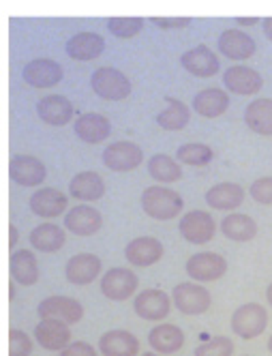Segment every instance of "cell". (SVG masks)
Masks as SVG:
<instances>
[{"label":"cell","mask_w":272,"mask_h":356,"mask_svg":"<svg viewBox=\"0 0 272 356\" xmlns=\"http://www.w3.org/2000/svg\"><path fill=\"white\" fill-rule=\"evenodd\" d=\"M142 209L151 219L169 221V219H176L182 213L185 200L174 189L163 187V185H153L144 189L142 193Z\"/></svg>","instance_id":"6da1fadb"},{"label":"cell","mask_w":272,"mask_h":356,"mask_svg":"<svg viewBox=\"0 0 272 356\" xmlns=\"http://www.w3.org/2000/svg\"><path fill=\"white\" fill-rule=\"evenodd\" d=\"M90 88L105 101H122L131 95V82L116 67H99L90 75Z\"/></svg>","instance_id":"7a4b0ae2"},{"label":"cell","mask_w":272,"mask_h":356,"mask_svg":"<svg viewBox=\"0 0 272 356\" xmlns=\"http://www.w3.org/2000/svg\"><path fill=\"white\" fill-rule=\"evenodd\" d=\"M268 328V312L260 302H246L232 314V330L240 339H255Z\"/></svg>","instance_id":"3957f363"},{"label":"cell","mask_w":272,"mask_h":356,"mask_svg":"<svg viewBox=\"0 0 272 356\" xmlns=\"http://www.w3.org/2000/svg\"><path fill=\"white\" fill-rule=\"evenodd\" d=\"M171 300L182 316H202L210 309V292L200 282H185L171 290Z\"/></svg>","instance_id":"277c9868"},{"label":"cell","mask_w":272,"mask_h":356,"mask_svg":"<svg viewBox=\"0 0 272 356\" xmlns=\"http://www.w3.org/2000/svg\"><path fill=\"white\" fill-rule=\"evenodd\" d=\"M178 232L191 245H206L216 234V221L208 211H189L178 223Z\"/></svg>","instance_id":"5b68a950"},{"label":"cell","mask_w":272,"mask_h":356,"mask_svg":"<svg viewBox=\"0 0 272 356\" xmlns=\"http://www.w3.org/2000/svg\"><path fill=\"white\" fill-rule=\"evenodd\" d=\"M187 275L193 279V282L200 284H208V282H216L226 273H228V260L221 256V253L214 251H202L195 253L187 260Z\"/></svg>","instance_id":"8992f818"},{"label":"cell","mask_w":272,"mask_h":356,"mask_svg":"<svg viewBox=\"0 0 272 356\" xmlns=\"http://www.w3.org/2000/svg\"><path fill=\"white\" fill-rule=\"evenodd\" d=\"M137 286H139V277L131 268L116 266L101 277V294L116 302L129 300L137 292Z\"/></svg>","instance_id":"52a82bcc"},{"label":"cell","mask_w":272,"mask_h":356,"mask_svg":"<svg viewBox=\"0 0 272 356\" xmlns=\"http://www.w3.org/2000/svg\"><path fill=\"white\" fill-rule=\"evenodd\" d=\"M103 165L112 172H131L144 161V150L135 142H114L103 150Z\"/></svg>","instance_id":"ba28073f"},{"label":"cell","mask_w":272,"mask_h":356,"mask_svg":"<svg viewBox=\"0 0 272 356\" xmlns=\"http://www.w3.org/2000/svg\"><path fill=\"white\" fill-rule=\"evenodd\" d=\"M171 300L167 292L157 290V288H148L139 294H135L133 298V312L148 322H161L167 318V314L171 312Z\"/></svg>","instance_id":"9c48e42d"},{"label":"cell","mask_w":272,"mask_h":356,"mask_svg":"<svg viewBox=\"0 0 272 356\" xmlns=\"http://www.w3.org/2000/svg\"><path fill=\"white\" fill-rule=\"evenodd\" d=\"M62 67L52 58H35L22 71V80L33 88H54L62 80Z\"/></svg>","instance_id":"30bf717a"},{"label":"cell","mask_w":272,"mask_h":356,"mask_svg":"<svg viewBox=\"0 0 272 356\" xmlns=\"http://www.w3.org/2000/svg\"><path fill=\"white\" fill-rule=\"evenodd\" d=\"M9 176L19 187H39L45 181L47 168L35 155H15L9 161Z\"/></svg>","instance_id":"8fae6325"},{"label":"cell","mask_w":272,"mask_h":356,"mask_svg":"<svg viewBox=\"0 0 272 356\" xmlns=\"http://www.w3.org/2000/svg\"><path fill=\"white\" fill-rule=\"evenodd\" d=\"M223 84L230 92L240 95V97H251L257 95L264 88V78L260 71L246 65H232L223 73Z\"/></svg>","instance_id":"7c38bea8"},{"label":"cell","mask_w":272,"mask_h":356,"mask_svg":"<svg viewBox=\"0 0 272 356\" xmlns=\"http://www.w3.org/2000/svg\"><path fill=\"white\" fill-rule=\"evenodd\" d=\"M39 318H58L67 324H78L84 318V307L78 298L71 296H47L39 302Z\"/></svg>","instance_id":"4fadbf2b"},{"label":"cell","mask_w":272,"mask_h":356,"mask_svg":"<svg viewBox=\"0 0 272 356\" xmlns=\"http://www.w3.org/2000/svg\"><path fill=\"white\" fill-rule=\"evenodd\" d=\"M35 339L47 352H60L71 343V328L58 318H43L35 328Z\"/></svg>","instance_id":"5bb4252c"},{"label":"cell","mask_w":272,"mask_h":356,"mask_svg":"<svg viewBox=\"0 0 272 356\" xmlns=\"http://www.w3.org/2000/svg\"><path fill=\"white\" fill-rule=\"evenodd\" d=\"M101 227H103L101 213L88 204L73 207L65 215V230H69L76 236H94Z\"/></svg>","instance_id":"9a60e30c"},{"label":"cell","mask_w":272,"mask_h":356,"mask_svg":"<svg viewBox=\"0 0 272 356\" xmlns=\"http://www.w3.org/2000/svg\"><path fill=\"white\" fill-rule=\"evenodd\" d=\"M101 268H103V262L99 260V256H94V253H78V256L67 260L65 277L73 286H88L101 275Z\"/></svg>","instance_id":"2e32d148"},{"label":"cell","mask_w":272,"mask_h":356,"mask_svg":"<svg viewBox=\"0 0 272 356\" xmlns=\"http://www.w3.org/2000/svg\"><path fill=\"white\" fill-rule=\"evenodd\" d=\"M180 65L185 71H189L195 78H212L221 71V63L219 56L212 52L208 45H195L189 52H185L180 56Z\"/></svg>","instance_id":"e0dca14e"},{"label":"cell","mask_w":272,"mask_h":356,"mask_svg":"<svg viewBox=\"0 0 272 356\" xmlns=\"http://www.w3.org/2000/svg\"><path fill=\"white\" fill-rule=\"evenodd\" d=\"M28 207H31L33 215H37L41 219H56V217L65 215V211L69 207V197L54 187H43L31 195Z\"/></svg>","instance_id":"ac0fdd59"},{"label":"cell","mask_w":272,"mask_h":356,"mask_svg":"<svg viewBox=\"0 0 272 356\" xmlns=\"http://www.w3.org/2000/svg\"><path fill=\"white\" fill-rule=\"evenodd\" d=\"M65 49H67L69 58L80 60V63H90V60H94V58H99L103 54L105 39L99 33L82 31V33H76L67 41Z\"/></svg>","instance_id":"d6986e66"},{"label":"cell","mask_w":272,"mask_h":356,"mask_svg":"<svg viewBox=\"0 0 272 356\" xmlns=\"http://www.w3.org/2000/svg\"><path fill=\"white\" fill-rule=\"evenodd\" d=\"M163 251L165 249L161 241L153 236H137L125 247V258L131 266L148 268V266H155L163 258Z\"/></svg>","instance_id":"ffe728a7"},{"label":"cell","mask_w":272,"mask_h":356,"mask_svg":"<svg viewBox=\"0 0 272 356\" xmlns=\"http://www.w3.org/2000/svg\"><path fill=\"white\" fill-rule=\"evenodd\" d=\"M39 118L49 127H65L73 120V104L65 95H45L37 104Z\"/></svg>","instance_id":"44dd1931"},{"label":"cell","mask_w":272,"mask_h":356,"mask_svg":"<svg viewBox=\"0 0 272 356\" xmlns=\"http://www.w3.org/2000/svg\"><path fill=\"white\" fill-rule=\"evenodd\" d=\"M255 41L238 29H228L219 35V54L230 60H249L255 54Z\"/></svg>","instance_id":"7402d4cb"},{"label":"cell","mask_w":272,"mask_h":356,"mask_svg":"<svg viewBox=\"0 0 272 356\" xmlns=\"http://www.w3.org/2000/svg\"><path fill=\"white\" fill-rule=\"evenodd\" d=\"M73 129H76V136L86 142V144H101L110 138L112 134V124L110 120L99 114V112H86L82 114L76 124H73Z\"/></svg>","instance_id":"603a6c76"},{"label":"cell","mask_w":272,"mask_h":356,"mask_svg":"<svg viewBox=\"0 0 272 356\" xmlns=\"http://www.w3.org/2000/svg\"><path fill=\"white\" fill-rule=\"evenodd\" d=\"M101 356H137L139 339L129 330H108L99 339Z\"/></svg>","instance_id":"cb8c5ba5"},{"label":"cell","mask_w":272,"mask_h":356,"mask_svg":"<svg viewBox=\"0 0 272 356\" xmlns=\"http://www.w3.org/2000/svg\"><path fill=\"white\" fill-rule=\"evenodd\" d=\"M148 346L159 354H174L185 346V330L176 324H157L148 333Z\"/></svg>","instance_id":"d4e9b609"},{"label":"cell","mask_w":272,"mask_h":356,"mask_svg":"<svg viewBox=\"0 0 272 356\" xmlns=\"http://www.w3.org/2000/svg\"><path fill=\"white\" fill-rule=\"evenodd\" d=\"M69 193L80 202H96L105 195V181L96 172H80L71 178Z\"/></svg>","instance_id":"484cf974"},{"label":"cell","mask_w":272,"mask_h":356,"mask_svg":"<svg viewBox=\"0 0 272 356\" xmlns=\"http://www.w3.org/2000/svg\"><path fill=\"white\" fill-rule=\"evenodd\" d=\"M191 106L202 118H219L230 108V95L223 88H204L193 97Z\"/></svg>","instance_id":"4316f807"},{"label":"cell","mask_w":272,"mask_h":356,"mask_svg":"<svg viewBox=\"0 0 272 356\" xmlns=\"http://www.w3.org/2000/svg\"><path fill=\"white\" fill-rule=\"evenodd\" d=\"M244 202V189L238 183H219L206 191V204L214 211H236Z\"/></svg>","instance_id":"83f0119b"},{"label":"cell","mask_w":272,"mask_h":356,"mask_svg":"<svg viewBox=\"0 0 272 356\" xmlns=\"http://www.w3.org/2000/svg\"><path fill=\"white\" fill-rule=\"evenodd\" d=\"M221 234L234 243H249L257 236V223L253 217L244 213H230L219 223Z\"/></svg>","instance_id":"f1b7e54d"},{"label":"cell","mask_w":272,"mask_h":356,"mask_svg":"<svg viewBox=\"0 0 272 356\" xmlns=\"http://www.w3.org/2000/svg\"><path fill=\"white\" fill-rule=\"evenodd\" d=\"M28 241H31V247L35 251L56 253V251H60L65 247L67 234H65V230H62L60 225L45 221V223H41V225L35 227V230L31 232V236H28Z\"/></svg>","instance_id":"f546056e"},{"label":"cell","mask_w":272,"mask_h":356,"mask_svg":"<svg viewBox=\"0 0 272 356\" xmlns=\"http://www.w3.org/2000/svg\"><path fill=\"white\" fill-rule=\"evenodd\" d=\"M11 277L19 286H35L39 282V264L31 249H17L11 256Z\"/></svg>","instance_id":"4dcf8cb0"},{"label":"cell","mask_w":272,"mask_h":356,"mask_svg":"<svg viewBox=\"0 0 272 356\" xmlns=\"http://www.w3.org/2000/svg\"><path fill=\"white\" fill-rule=\"evenodd\" d=\"M246 127L257 136H272V99H255L244 110Z\"/></svg>","instance_id":"1f68e13d"},{"label":"cell","mask_w":272,"mask_h":356,"mask_svg":"<svg viewBox=\"0 0 272 356\" xmlns=\"http://www.w3.org/2000/svg\"><path fill=\"white\" fill-rule=\"evenodd\" d=\"M189 118H191L189 106H185V101H180L176 97H167V108L157 114V122L165 131L185 129V127L189 124Z\"/></svg>","instance_id":"d6a6232c"},{"label":"cell","mask_w":272,"mask_h":356,"mask_svg":"<svg viewBox=\"0 0 272 356\" xmlns=\"http://www.w3.org/2000/svg\"><path fill=\"white\" fill-rule=\"evenodd\" d=\"M148 174H151L155 181L161 183V185L178 183L182 178V165H180L178 159L159 152V155L151 157V161H148Z\"/></svg>","instance_id":"836d02e7"},{"label":"cell","mask_w":272,"mask_h":356,"mask_svg":"<svg viewBox=\"0 0 272 356\" xmlns=\"http://www.w3.org/2000/svg\"><path fill=\"white\" fill-rule=\"evenodd\" d=\"M214 157V150L208 144L202 142H191V144H182L176 150V159L185 165H193V168H202L208 165Z\"/></svg>","instance_id":"e575fe53"},{"label":"cell","mask_w":272,"mask_h":356,"mask_svg":"<svg viewBox=\"0 0 272 356\" xmlns=\"http://www.w3.org/2000/svg\"><path fill=\"white\" fill-rule=\"evenodd\" d=\"M110 35L118 39H131L144 31V19L142 17H112L108 22Z\"/></svg>","instance_id":"d590c367"},{"label":"cell","mask_w":272,"mask_h":356,"mask_svg":"<svg viewBox=\"0 0 272 356\" xmlns=\"http://www.w3.org/2000/svg\"><path fill=\"white\" fill-rule=\"evenodd\" d=\"M232 354H234V341L223 335L204 341L195 350V356H232Z\"/></svg>","instance_id":"8d00e7d4"},{"label":"cell","mask_w":272,"mask_h":356,"mask_svg":"<svg viewBox=\"0 0 272 356\" xmlns=\"http://www.w3.org/2000/svg\"><path fill=\"white\" fill-rule=\"evenodd\" d=\"M33 339L19 328L9 330V356H31L33 354Z\"/></svg>","instance_id":"74e56055"},{"label":"cell","mask_w":272,"mask_h":356,"mask_svg":"<svg viewBox=\"0 0 272 356\" xmlns=\"http://www.w3.org/2000/svg\"><path fill=\"white\" fill-rule=\"evenodd\" d=\"M251 197L257 202V204L264 207H272V176H262L251 185L249 189Z\"/></svg>","instance_id":"f35d334b"},{"label":"cell","mask_w":272,"mask_h":356,"mask_svg":"<svg viewBox=\"0 0 272 356\" xmlns=\"http://www.w3.org/2000/svg\"><path fill=\"white\" fill-rule=\"evenodd\" d=\"M151 24L161 31H180L191 26V17H151Z\"/></svg>","instance_id":"ab89813d"},{"label":"cell","mask_w":272,"mask_h":356,"mask_svg":"<svg viewBox=\"0 0 272 356\" xmlns=\"http://www.w3.org/2000/svg\"><path fill=\"white\" fill-rule=\"evenodd\" d=\"M60 356H99V352L86 341H73L65 350H60Z\"/></svg>","instance_id":"60d3db41"},{"label":"cell","mask_w":272,"mask_h":356,"mask_svg":"<svg viewBox=\"0 0 272 356\" xmlns=\"http://www.w3.org/2000/svg\"><path fill=\"white\" fill-rule=\"evenodd\" d=\"M262 29H264V35H266V39L272 43V17H266V19L262 22Z\"/></svg>","instance_id":"b9f144b4"},{"label":"cell","mask_w":272,"mask_h":356,"mask_svg":"<svg viewBox=\"0 0 272 356\" xmlns=\"http://www.w3.org/2000/svg\"><path fill=\"white\" fill-rule=\"evenodd\" d=\"M260 19L257 17H236V24L238 26H255Z\"/></svg>","instance_id":"7bdbcfd3"},{"label":"cell","mask_w":272,"mask_h":356,"mask_svg":"<svg viewBox=\"0 0 272 356\" xmlns=\"http://www.w3.org/2000/svg\"><path fill=\"white\" fill-rule=\"evenodd\" d=\"M9 241H11V247H15V245H17V241H19L17 225H11V227H9Z\"/></svg>","instance_id":"ee69618b"},{"label":"cell","mask_w":272,"mask_h":356,"mask_svg":"<svg viewBox=\"0 0 272 356\" xmlns=\"http://www.w3.org/2000/svg\"><path fill=\"white\" fill-rule=\"evenodd\" d=\"M266 300H268V305L272 307V284L268 286V290H266Z\"/></svg>","instance_id":"f6af8a7d"},{"label":"cell","mask_w":272,"mask_h":356,"mask_svg":"<svg viewBox=\"0 0 272 356\" xmlns=\"http://www.w3.org/2000/svg\"><path fill=\"white\" fill-rule=\"evenodd\" d=\"M268 352L272 354V335H270V339H268Z\"/></svg>","instance_id":"bcb514c9"}]
</instances>
